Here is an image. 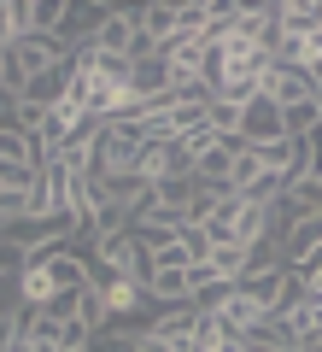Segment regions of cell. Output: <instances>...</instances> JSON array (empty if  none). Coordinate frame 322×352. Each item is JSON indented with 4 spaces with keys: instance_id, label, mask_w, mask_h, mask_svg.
Masks as SVG:
<instances>
[{
    "instance_id": "cell-5",
    "label": "cell",
    "mask_w": 322,
    "mask_h": 352,
    "mask_svg": "<svg viewBox=\"0 0 322 352\" xmlns=\"http://www.w3.org/2000/svg\"><path fill=\"white\" fill-rule=\"evenodd\" d=\"M194 176V153L182 141H147V159H141V182H187Z\"/></svg>"
},
{
    "instance_id": "cell-2",
    "label": "cell",
    "mask_w": 322,
    "mask_h": 352,
    "mask_svg": "<svg viewBox=\"0 0 322 352\" xmlns=\"http://www.w3.org/2000/svg\"><path fill=\"white\" fill-rule=\"evenodd\" d=\"M235 141L240 147H275V141H287V124H281V106L275 100H246L240 106V124H235Z\"/></svg>"
},
{
    "instance_id": "cell-10",
    "label": "cell",
    "mask_w": 322,
    "mask_h": 352,
    "mask_svg": "<svg viewBox=\"0 0 322 352\" xmlns=\"http://www.w3.org/2000/svg\"><path fill=\"white\" fill-rule=\"evenodd\" d=\"M141 30H147L152 41H176V0H152V6H141Z\"/></svg>"
},
{
    "instance_id": "cell-13",
    "label": "cell",
    "mask_w": 322,
    "mask_h": 352,
    "mask_svg": "<svg viewBox=\"0 0 322 352\" xmlns=\"http://www.w3.org/2000/svg\"><path fill=\"white\" fill-rule=\"evenodd\" d=\"M24 305V288H18V276H0V311H18Z\"/></svg>"
},
{
    "instance_id": "cell-14",
    "label": "cell",
    "mask_w": 322,
    "mask_h": 352,
    "mask_svg": "<svg viewBox=\"0 0 322 352\" xmlns=\"http://www.w3.org/2000/svg\"><path fill=\"white\" fill-rule=\"evenodd\" d=\"M310 176H317V182H322V170H310Z\"/></svg>"
},
{
    "instance_id": "cell-3",
    "label": "cell",
    "mask_w": 322,
    "mask_h": 352,
    "mask_svg": "<svg viewBox=\"0 0 322 352\" xmlns=\"http://www.w3.org/2000/svg\"><path fill=\"white\" fill-rule=\"evenodd\" d=\"M100 264H106V276H135V282L152 276V258H147V247L135 241V229L100 241Z\"/></svg>"
},
{
    "instance_id": "cell-7",
    "label": "cell",
    "mask_w": 322,
    "mask_h": 352,
    "mask_svg": "<svg viewBox=\"0 0 322 352\" xmlns=\"http://www.w3.org/2000/svg\"><path fill=\"white\" fill-rule=\"evenodd\" d=\"M106 305H112V317H129V311H147L152 294L135 276H106Z\"/></svg>"
},
{
    "instance_id": "cell-4",
    "label": "cell",
    "mask_w": 322,
    "mask_h": 352,
    "mask_svg": "<svg viewBox=\"0 0 322 352\" xmlns=\"http://www.w3.org/2000/svg\"><path fill=\"white\" fill-rule=\"evenodd\" d=\"M258 94H264V100H275V106L287 112V106H305V100H317V76H310V71H293V65H275V59H270V71H264Z\"/></svg>"
},
{
    "instance_id": "cell-1",
    "label": "cell",
    "mask_w": 322,
    "mask_h": 352,
    "mask_svg": "<svg viewBox=\"0 0 322 352\" xmlns=\"http://www.w3.org/2000/svg\"><path fill=\"white\" fill-rule=\"evenodd\" d=\"M135 36H141V6H112V18L94 30V36L82 41V47H94L100 59H117V65H129V47H135Z\"/></svg>"
},
{
    "instance_id": "cell-12",
    "label": "cell",
    "mask_w": 322,
    "mask_h": 352,
    "mask_svg": "<svg viewBox=\"0 0 322 352\" xmlns=\"http://www.w3.org/2000/svg\"><path fill=\"white\" fill-rule=\"evenodd\" d=\"M24 264H30V252H24V247L0 241V276H24Z\"/></svg>"
},
{
    "instance_id": "cell-6",
    "label": "cell",
    "mask_w": 322,
    "mask_h": 352,
    "mask_svg": "<svg viewBox=\"0 0 322 352\" xmlns=\"http://www.w3.org/2000/svg\"><path fill=\"white\" fill-rule=\"evenodd\" d=\"M322 258V217H299L281 241V264L287 270H305V264Z\"/></svg>"
},
{
    "instance_id": "cell-8",
    "label": "cell",
    "mask_w": 322,
    "mask_h": 352,
    "mask_svg": "<svg viewBox=\"0 0 322 352\" xmlns=\"http://www.w3.org/2000/svg\"><path fill=\"white\" fill-rule=\"evenodd\" d=\"M76 317H82L94 335H100V329H112V305H106V282H100V276L82 288V300H76Z\"/></svg>"
},
{
    "instance_id": "cell-9",
    "label": "cell",
    "mask_w": 322,
    "mask_h": 352,
    "mask_svg": "<svg viewBox=\"0 0 322 352\" xmlns=\"http://www.w3.org/2000/svg\"><path fill=\"white\" fill-rule=\"evenodd\" d=\"M18 288H24V305H30V311H41V305H47L53 294H59V288H53V276H47V264H41V258H30V264H24V276H18Z\"/></svg>"
},
{
    "instance_id": "cell-11",
    "label": "cell",
    "mask_w": 322,
    "mask_h": 352,
    "mask_svg": "<svg viewBox=\"0 0 322 352\" xmlns=\"http://www.w3.org/2000/svg\"><path fill=\"white\" fill-rule=\"evenodd\" d=\"M211 270L223 282H240L246 276V247H211Z\"/></svg>"
}]
</instances>
